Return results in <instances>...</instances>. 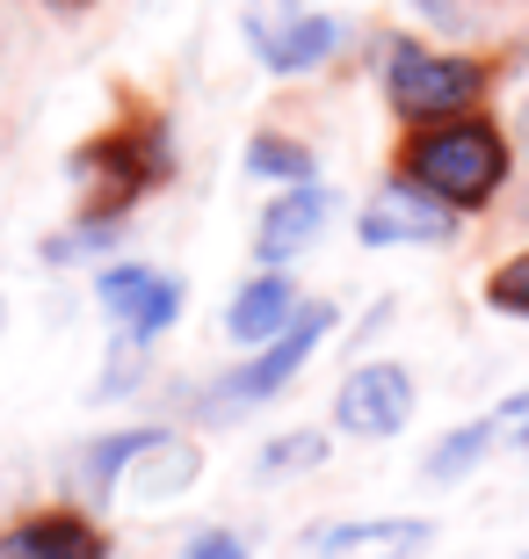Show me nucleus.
<instances>
[{
  "label": "nucleus",
  "mask_w": 529,
  "mask_h": 559,
  "mask_svg": "<svg viewBox=\"0 0 529 559\" xmlns=\"http://www.w3.org/2000/svg\"><path fill=\"white\" fill-rule=\"evenodd\" d=\"M298 312H305L298 276L290 270H254L232 298H225V342H232V349H262V342H276Z\"/></svg>",
  "instance_id": "obj_12"
},
{
  "label": "nucleus",
  "mask_w": 529,
  "mask_h": 559,
  "mask_svg": "<svg viewBox=\"0 0 529 559\" xmlns=\"http://www.w3.org/2000/svg\"><path fill=\"white\" fill-rule=\"evenodd\" d=\"M123 233H131V218H103V211H81L73 226H59L51 240H44V262L51 270H73V262H103V254L123 248Z\"/></svg>",
  "instance_id": "obj_15"
},
{
  "label": "nucleus",
  "mask_w": 529,
  "mask_h": 559,
  "mask_svg": "<svg viewBox=\"0 0 529 559\" xmlns=\"http://www.w3.org/2000/svg\"><path fill=\"white\" fill-rule=\"evenodd\" d=\"M326 429H284V436H268L262 451H254V473L262 479H290V473H320L326 465Z\"/></svg>",
  "instance_id": "obj_17"
},
{
  "label": "nucleus",
  "mask_w": 529,
  "mask_h": 559,
  "mask_svg": "<svg viewBox=\"0 0 529 559\" xmlns=\"http://www.w3.org/2000/svg\"><path fill=\"white\" fill-rule=\"evenodd\" d=\"M196 479H204L196 436L139 421V429H131V451H123V473H117V501H131V509H175Z\"/></svg>",
  "instance_id": "obj_8"
},
{
  "label": "nucleus",
  "mask_w": 529,
  "mask_h": 559,
  "mask_svg": "<svg viewBox=\"0 0 529 559\" xmlns=\"http://www.w3.org/2000/svg\"><path fill=\"white\" fill-rule=\"evenodd\" d=\"M413 407H421V385H413V371L392 364V356L348 364V378L334 385V429L356 436V443H392V436L413 421Z\"/></svg>",
  "instance_id": "obj_7"
},
{
  "label": "nucleus",
  "mask_w": 529,
  "mask_h": 559,
  "mask_svg": "<svg viewBox=\"0 0 529 559\" xmlns=\"http://www.w3.org/2000/svg\"><path fill=\"white\" fill-rule=\"evenodd\" d=\"M522 145H529V103H522Z\"/></svg>",
  "instance_id": "obj_22"
},
{
  "label": "nucleus",
  "mask_w": 529,
  "mask_h": 559,
  "mask_svg": "<svg viewBox=\"0 0 529 559\" xmlns=\"http://www.w3.org/2000/svg\"><path fill=\"white\" fill-rule=\"evenodd\" d=\"M95 306L117 328V342L153 349L160 334H175V320L189 306V284L175 270H153V262H95Z\"/></svg>",
  "instance_id": "obj_6"
},
{
  "label": "nucleus",
  "mask_w": 529,
  "mask_h": 559,
  "mask_svg": "<svg viewBox=\"0 0 529 559\" xmlns=\"http://www.w3.org/2000/svg\"><path fill=\"white\" fill-rule=\"evenodd\" d=\"M65 175H73V189H81V211L131 218V211L175 175V131H167V117L109 124V131H95L87 145H73Z\"/></svg>",
  "instance_id": "obj_2"
},
{
  "label": "nucleus",
  "mask_w": 529,
  "mask_h": 559,
  "mask_svg": "<svg viewBox=\"0 0 529 559\" xmlns=\"http://www.w3.org/2000/svg\"><path fill=\"white\" fill-rule=\"evenodd\" d=\"M0 559H109V531L81 509H29L0 531Z\"/></svg>",
  "instance_id": "obj_13"
},
{
  "label": "nucleus",
  "mask_w": 529,
  "mask_h": 559,
  "mask_svg": "<svg viewBox=\"0 0 529 559\" xmlns=\"http://www.w3.org/2000/svg\"><path fill=\"white\" fill-rule=\"evenodd\" d=\"M522 559H529V552H522Z\"/></svg>",
  "instance_id": "obj_24"
},
{
  "label": "nucleus",
  "mask_w": 529,
  "mask_h": 559,
  "mask_svg": "<svg viewBox=\"0 0 529 559\" xmlns=\"http://www.w3.org/2000/svg\"><path fill=\"white\" fill-rule=\"evenodd\" d=\"M377 87H385L399 124H443V117H465V109H479L493 95V66L471 59V51L421 44V37H385Z\"/></svg>",
  "instance_id": "obj_3"
},
{
  "label": "nucleus",
  "mask_w": 529,
  "mask_h": 559,
  "mask_svg": "<svg viewBox=\"0 0 529 559\" xmlns=\"http://www.w3.org/2000/svg\"><path fill=\"white\" fill-rule=\"evenodd\" d=\"M501 436H508V421H501V415H479V421L443 429L435 443H428V457H421V479H428V487H457V479H471L493 457Z\"/></svg>",
  "instance_id": "obj_14"
},
{
  "label": "nucleus",
  "mask_w": 529,
  "mask_h": 559,
  "mask_svg": "<svg viewBox=\"0 0 529 559\" xmlns=\"http://www.w3.org/2000/svg\"><path fill=\"white\" fill-rule=\"evenodd\" d=\"M240 37L262 73L305 81V73L341 59L356 29H348V15H326V8H305V0H240Z\"/></svg>",
  "instance_id": "obj_5"
},
{
  "label": "nucleus",
  "mask_w": 529,
  "mask_h": 559,
  "mask_svg": "<svg viewBox=\"0 0 529 559\" xmlns=\"http://www.w3.org/2000/svg\"><path fill=\"white\" fill-rule=\"evenodd\" d=\"M457 226H465V218H457L443 197H428L421 182H407V175H392V182L356 211V240L377 248V254L385 248H449Z\"/></svg>",
  "instance_id": "obj_9"
},
{
  "label": "nucleus",
  "mask_w": 529,
  "mask_h": 559,
  "mask_svg": "<svg viewBox=\"0 0 529 559\" xmlns=\"http://www.w3.org/2000/svg\"><path fill=\"white\" fill-rule=\"evenodd\" d=\"M341 328V312L326 306V298H305V312L290 320L276 342H262V349H247L232 371H218L196 393V421H240V415H254V407H268V400H284L298 378H305V364L326 349V334Z\"/></svg>",
  "instance_id": "obj_4"
},
{
  "label": "nucleus",
  "mask_w": 529,
  "mask_h": 559,
  "mask_svg": "<svg viewBox=\"0 0 529 559\" xmlns=\"http://www.w3.org/2000/svg\"><path fill=\"white\" fill-rule=\"evenodd\" d=\"M247 175H254V182H276V189L320 182V153H312L305 139H290V131H254V139H247Z\"/></svg>",
  "instance_id": "obj_16"
},
{
  "label": "nucleus",
  "mask_w": 529,
  "mask_h": 559,
  "mask_svg": "<svg viewBox=\"0 0 529 559\" xmlns=\"http://www.w3.org/2000/svg\"><path fill=\"white\" fill-rule=\"evenodd\" d=\"M0 328H8V298H0Z\"/></svg>",
  "instance_id": "obj_23"
},
{
  "label": "nucleus",
  "mask_w": 529,
  "mask_h": 559,
  "mask_svg": "<svg viewBox=\"0 0 529 559\" xmlns=\"http://www.w3.org/2000/svg\"><path fill=\"white\" fill-rule=\"evenodd\" d=\"M182 559H254V545H247L232 523H204V531H189Z\"/></svg>",
  "instance_id": "obj_19"
},
{
  "label": "nucleus",
  "mask_w": 529,
  "mask_h": 559,
  "mask_svg": "<svg viewBox=\"0 0 529 559\" xmlns=\"http://www.w3.org/2000/svg\"><path fill=\"white\" fill-rule=\"evenodd\" d=\"M399 175L421 182L428 197H443L457 218H471L508 189L515 139L486 109H465V117H443V124H413V139L399 145Z\"/></svg>",
  "instance_id": "obj_1"
},
{
  "label": "nucleus",
  "mask_w": 529,
  "mask_h": 559,
  "mask_svg": "<svg viewBox=\"0 0 529 559\" xmlns=\"http://www.w3.org/2000/svg\"><path fill=\"white\" fill-rule=\"evenodd\" d=\"M334 189L326 182H290L276 189L262 204V218H254V262L262 270H290V262H305L312 248L326 240V226H334Z\"/></svg>",
  "instance_id": "obj_10"
},
{
  "label": "nucleus",
  "mask_w": 529,
  "mask_h": 559,
  "mask_svg": "<svg viewBox=\"0 0 529 559\" xmlns=\"http://www.w3.org/2000/svg\"><path fill=\"white\" fill-rule=\"evenodd\" d=\"M413 15L428 22V29H443V37H465L471 29V15H465V0H407Z\"/></svg>",
  "instance_id": "obj_20"
},
{
  "label": "nucleus",
  "mask_w": 529,
  "mask_h": 559,
  "mask_svg": "<svg viewBox=\"0 0 529 559\" xmlns=\"http://www.w3.org/2000/svg\"><path fill=\"white\" fill-rule=\"evenodd\" d=\"M435 545L428 516H341L305 531V559H421Z\"/></svg>",
  "instance_id": "obj_11"
},
{
  "label": "nucleus",
  "mask_w": 529,
  "mask_h": 559,
  "mask_svg": "<svg viewBox=\"0 0 529 559\" xmlns=\"http://www.w3.org/2000/svg\"><path fill=\"white\" fill-rule=\"evenodd\" d=\"M486 306L501 312V320H529V248L508 254V262H493V276H486Z\"/></svg>",
  "instance_id": "obj_18"
},
{
  "label": "nucleus",
  "mask_w": 529,
  "mask_h": 559,
  "mask_svg": "<svg viewBox=\"0 0 529 559\" xmlns=\"http://www.w3.org/2000/svg\"><path fill=\"white\" fill-rule=\"evenodd\" d=\"M515 451H522V457H529V421H522V429H515Z\"/></svg>",
  "instance_id": "obj_21"
}]
</instances>
